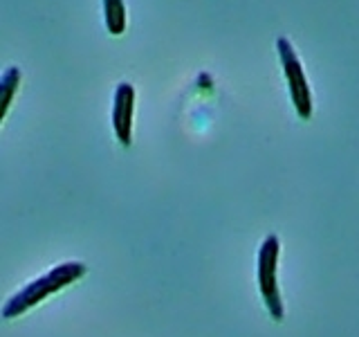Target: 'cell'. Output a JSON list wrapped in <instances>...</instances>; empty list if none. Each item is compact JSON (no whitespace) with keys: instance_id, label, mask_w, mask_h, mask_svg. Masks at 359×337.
Listing matches in <instances>:
<instances>
[{"instance_id":"7a4b0ae2","label":"cell","mask_w":359,"mask_h":337,"mask_svg":"<svg viewBox=\"0 0 359 337\" xmlns=\"http://www.w3.org/2000/svg\"><path fill=\"white\" fill-rule=\"evenodd\" d=\"M278 254H280V241L276 234L265 236L258 250V288L265 301V308L274 322L283 319V301H280L278 290Z\"/></svg>"},{"instance_id":"6da1fadb","label":"cell","mask_w":359,"mask_h":337,"mask_svg":"<svg viewBox=\"0 0 359 337\" xmlns=\"http://www.w3.org/2000/svg\"><path fill=\"white\" fill-rule=\"evenodd\" d=\"M88 272V265L81 261H65L61 265L52 267L48 275H43L39 279L29 281V284L18 290L16 295H11L5 306H3V319H16L20 315H25L34 306H39L41 301H45L54 292H59L67 288L74 281H79Z\"/></svg>"},{"instance_id":"277c9868","label":"cell","mask_w":359,"mask_h":337,"mask_svg":"<svg viewBox=\"0 0 359 337\" xmlns=\"http://www.w3.org/2000/svg\"><path fill=\"white\" fill-rule=\"evenodd\" d=\"M133 115H135V88L133 84H119L112 99V128L121 146L133 144Z\"/></svg>"},{"instance_id":"8992f818","label":"cell","mask_w":359,"mask_h":337,"mask_svg":"<svg viewBox=\"0 0 359 337\" xmlns=\"http://www.w3.org/2000/svg\"><path fill=\"white\" fill-rule=\"evenodd\" d=\"M104 3V22L110 37H121L128 25L126 3L123 0H101Z\"/></svg>"},{"instance_id":"5b68a950","label":"cell","mask_w":359,"mask_h":337,"mask_svg":"<svg viewBox=\"0 0 359 337\" xmlns=\"http://www.w3.org/2000/svg\"><path fill=\"white\" fill-rule=\"evenodd\" d=\"M20 79H22V72L16 65L7 67L3 79H0V119L3 121L7 119V112H9L11 104H14V97L20 88Z\"/></svg>"},{"instance_id":"3957f363","label":"cell","mask_w":359,"mask_h":337,"mask_svg":"<svg viewBox=\"0 0 359 337\" xmlns=\"http://www.w3.org/2000/svg\"><path fill=\"white\" fill-rule=\"evenodd\" d=\"M276 50H278L280 67H283V74H285L290 97H292V104H294L297 115L301 119H310L312 117V95H310L308 79H306V72H303V65L299 61L294 45H292L285 37H280L276 41Z\"/></svg>"}]
</instances>
